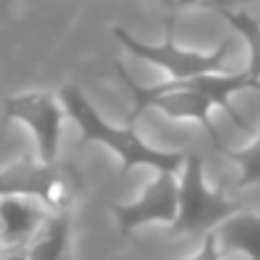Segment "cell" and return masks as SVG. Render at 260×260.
I'll return each instance as SVG.
<instances>
[{"label": "cell", "instance_id": "1", "mask_svg": "<svg viewBox=\"0 0 260 260\" xmlns=\"http://www.w3.org/2000/svg\"><path fill=\"white\" fill-rule=\"evenodd\" d=\"M61 96V106L63 114L81 129V139L93 142V144H104L106 149H111L119 162H121V172H132L134 167H152L154 172H170L177 174L184 154L182 152H165V149H154L149 147L134 129V124H124V126H114L109 124L99 109L91 104L86 93L76 84H66L58 91Z\"/></svg>", "mask_w": 260, "mask_h": 260}, {"label": "cell", "instance_id": "2", "mask_svg": "<svg viewBox=\"0 0 260 260\" xmlns=\"http://www.w3.org/2000/svg\"><path fill=\"white\" fill-rule=\"evenodd\" d=\"M84 179L71 165H43L33 154H23L0 170V197H33L53 212H71L81 194Z\"/></svg>", "mask_w": 260, "mask_h": 260}, {"label": "cell", "instance_id": "3", "mask_svg": "<svg viewBox=\"0 0 260 260\" xmlns=\"http://www.w3.org/2000/svg\"><path fill=\"white\" fill-rule=\"evenodd\" d=\"M243 210L228 200L222 189H212L205 182V167L200 154H187L177 179V217L170 225V235H205Z\"/></svg>", "mask_w": 260, "mask_h": 260}, {"label": "cell", "instance_id": "4", "mask_svg": "<svg viewBox=\"0 0 260 260\" xmlns=\"http://www.w3.org/2000/svg\"><path fill=\"white\" fill-rule=\"evenodd\" d=\"M116 76H119V81L124 84V88L129 91V96H132V109H129L124 124H134L144 111L154 109V111H162L165 116H170L174 121H197V124L205 129V134L210 137L212 147L225 144V142L220 139V134H217L212 119H210V114H212L215 106H212V101L205 99L200 91L182 86L179 81H170V79H167L165 84H154V86L137 84L121 63H116Z\"/></svg>", "mask_w": 260, "mask_h": 260}, {"label": "cell", "instance_id": "5", "mask_svg": "<svg viewBox=\"0 0 260 260\" xmlns=\"http://www.w3.org/2000/svg\"><path fill=\"white\" fill-rule=\"evenodd\" d=\"M111 36L137 58L147 61V63H154L157 69H162L170 81H184V79H194V76H202V74H225V58H228V51H230V43L222 41L215 51L210 53H200V51H187V48H179L174 43V25L172 20L167 23V30H165V41L162 43H144L139 38H134L126 28L116 25L111 30Z\"/></svg>", "mask_w": 260, "mask_h": 260}, {"label": "cell", "instance_id": "6", "mask_svg": "<svg viewBox=\"0 0 260 260\" xmlns=\"http://www.w3.org/2000/svg\"><path fill=\"white\" fill-rule=\"evenodd\" d=\"M5 119L20 121L36 139V157L43 165L58 162V144L63 129V106L48 91H25L3 99Z\"/></svg>", "mask_w": 260, "mask_h": 260}, {"label": "cell", "instance_id": "7", "mask_svg": "<svg viewBox=\"0 0 260 260\" xmlns=\"http://www.w3.org/2000/svg\"><path fill=\"white\" fill-rule=\"evenodd\" d=\"M111 215L121 235H132L137 228L149 222L172 225L177 217V177L170 172H157L137 202L111 205Z\"/></svg>", "mask_w": 260, "mask_h": 260}, {"label": "cell", "instance_id": "8", "mask_svg": "<svg viewBox=\"0 0 260 260\" xmlns=\"http://www.w3.org/2000/svg\"><path fill=\"white\" fill-rule=\"evenodd\" d=\"M46 215L25 197H0V243L3 248H25Z\"/></svg>", "mask_w": 260, "mask_h": 260}, {"label": "cell", "instance_id": "9", "mask_svg": "<svg viewBox=\"0 0 260 260\" xmlns=\"http://www.w3.org/2000/svg\"><path fill=\"white\" fill-rule=\"evenodd\" d=\"M220 253H240L248 260H260V212L238 210L215 228Z\"/></svg>", "mask_w": 260, "mask_h": 260}, {"label": "cell", "instance_id": "10", "mask_svg": "<svg viewBox=\"0 0 260 260\" xmlns=\"http://www.w3.org/2000/svg\"><path fill=\"white\" fill-rule=\"evenodd\" d=\"M71 243V212L46 215L30 243L25 245V260H63Z\"/></svg>", "mask_w": 260, "mask_h": 260}, {"label": "cell", "instance_id": "11", "mask_svg": "<svg viewBox=\"0 0 260 260\" xmlns=\"http://www.w3.org/2000/svg\"><path fill=\"white\" fill-rule=\"evenodd\" d=\"M217 13L230 23V28H235L243 36L248 46V66L243 74L253 81H260V20L243 8H217Z\"/></svg>", "mask_w": 260, "mask_h": 260}, {"label": "cell", "instance_id": "12", "mask_svg": "<svg viewBox=\"0 0 260 260\" xmlns=\"http://www.w3.org/2000/svg\"><path fill=\"white\" fill-rule=\"evenodd\" d=\"M215 149L240 167V177H238V187L240 189L260 184V134L255 137V142H250L243 149H233V147H225V144H220Z\"/></svg>", "mask_w": 260, "mask_h": 260}, {"label": "cell", "instance_id": "13", "mask_svg": "<svg viewBox=\"0 0 260 260\" xmlns=\"http://www.w3.org/2000/svg\"><path fill=\"white\" fill-rule=\"evenodd\" d=\"M187 260H222V253H220V248H217V238H215V230L205 233L200 250H197L194 255H189Z\"/></svg>", "mask_w": 260, "mask_h": 260}, {"label": "cell", "instance_id": "14", "mask_svg": "<svg viewBox=\"0 0 260 260\" xmlns=\"http://www.w3.org/2000/svg\"><path fill=\"white\" fill-rule=\"evenodd\" d=\"M165 3L172 10H182V8H228L240 0H165Z\"/></svg>", "mask_w": 260, "mask_h": 260}, {"label": "cell", "instance_id": "15", "mask_svg": "<svg viewBox=\"0 0 260 260\" xmlns=\"http://www.w3.org/2000/svg\"><path fill=\"white\" fill-rule=\"evenodd\" d=\"M0 260H25V248H13L8 255H0Z\"/></svg>", "mask_w": 260, "mask_h": 260}, {"label": "cell", "instance_id": "16", "mask_svg": "<svg viewBox=\"0 0 260 260\" xmlns=\"http://www.w3.org/2000/svg\"><path fill=\"white\" fill-rule=\"evenodd\" d=\"M63 260H74V258H71V255H66V258H63Z\"/></svg>", "mask_w": 260, "mask_h": 260}, {"label": "cell", "instance_id": "17", "mask_svg": "<svg viewBox=\"0 0 260 260\" xmlns=\"http://www.w3.org/2000/svg\"><path fill=\"white\" fill-rule=\"evenodd\" d=\"M0 250H3V243H0Z\"/></svg>", "mask_w": 260, "mask_h": 260}]
</instances>
